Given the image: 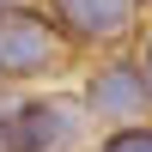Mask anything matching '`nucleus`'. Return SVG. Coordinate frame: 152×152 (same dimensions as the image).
<instances>
[{"label":"nucleus","instance_id":"nucleus-1","mask_svg":"<svg viewBox=\"0 0 152 152\" xmlns=\"http://www.w3.org/2000/svg\"><path fill=\"white\" fill-rule=\"evenodd\" d=\"M85 128L73 97H6L0 104V152H67Z\"/></svg>","mask_w":152,"mask_h":152},{"label":"nucleus","instance_id":"nucleus-7","mask_svg":"<svg viewBox=\"0 0 152 152\" xmlns=\"http://www.w3.org/2000/svg\"><path fill=\"white\" fill-rule=\"evenodd\" d=\"M6 6H12V0H0V12H6Z\"/></svg>","mask_w":152,"mask_h":152},{"label":"nucleus","instance_id":"nucleus-4","mask_svg":"<svg viewBox=\"0 0 152 152\" xmlns=\"http://www.w3.org/2000/svg\"><path fill=\"white\" fill-rule=\"evenodd\" d=\"M146 110H152V97H146L134 61H110V67H97L91 79H85V116L128 128V122H140Z\"/></svg>","mask_w":152,"mask_h":152},{"label":"nucleus","instance_id":"nucleus-2","mask_svg":"<svg viewBox=\"0 0 152 152\" xmlns=\"http://www.w3.org/2000/svg\"><path fill=\"white\" fill-rule=\"evenodd\" d=\"M61 55H67V37L55 31L49 12H31V6H6L0 12V79L55 73Z\"/></svg>","mask_w":152,"mask_h":152},{"label":"nucleus","instance_id":"nucleus-3","mask_svg":"<svg viewBox=\"0 0 152 152\" xmlns=\"http://www.w3.org/2000/svg\"><path fill=\"white\" fill-rule=\"evenodd\" d=\"M49 18L67 43L110 49L140 31V0H49Z\"/></svg>","mask_w":152,"mask_h":152},{"label":"nucleus","instance_id":"nucleus-8","mask_svg":"<svg viewBox=\"0 0 152 152\" xmlns=\"http://www.w3.org/2000/svg\"><path fill=\"white\" fill-rule=\"evenodd\" d=\"M140 6H146V0H140Z\"/></svg>","mask_w":152,"mask_h":152},{"label":"nucleus","instance_id":"nucleus-6","mask_svg":"<svg viewBox=\"0 0 152 152\" xmlns=\"http://www.w3.org/2000/svg\"><path fill=\"white\" fill-rule=\"evenodd\" d=\"M134 67H140V85H146V97H152V43L140 49V61H134Z\"/></svg>","mask_w":152,"mask_h":152},{"label":"nucleus","instance_id":"nucleus-5","mask_svg":"<svg viewBox=\"0 0 152 152\" xmlns=\"http://www.w3.org/2000/svg\"><path fill=\"white\" fill-rule=\"evenodd\" d=\"M97 152H152V122H128V128H110Z\"/></svg>","mask_w":152,"mask_h":152}]
</instances>
